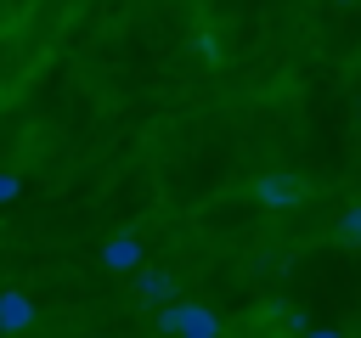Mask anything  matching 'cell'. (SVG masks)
Here are the masks:
<instances>
[{
  "mask_svg": "<svg viewBox=\"0 0 361 338\" xmlns=\"http://www.w3.org/2000/svg\"><path fill=\"white\" fill-rule=\"evenodd\" d=\"M180 338H220V315H214L209 304L180 299Z\"/></svg>",
  "mask_w": 361,
  "mask_h": 338,
  "instance_id": "cell-1",
  "label": "cell"
},
{
  "mask_svg": "<svg viewBox=\"0 0 361 338\" xmlns=\"http://www.w3.org/2000/svg\"><path fill=\"white\" fill-rule=\"evenodd\" d=\"M254 192H259L265 208H293V203H299V180H293V175H265Z\"/></svg>",
  "mask_w": 361,
  "mask_h": 338,
  "instance_id": "cell-2",
  "label": "cell"
},
{
  "mask_svg": "<svg viewBox=\"0 0 361 338\" xmlns=\"http://www.w3.org/2000/svg\"><path fill=\"white\" fill-rule=\"evenodd\" d=\"M34 321V299L28 293H0V332H23Z\"/></svg>",
  "mask_w": 361,
  "mask_h": 338,
  "instance_id": "cell-3",
  "label": "cell"
},
{
  "mask_svg": "<svg viewBox=\"0 0 361 338\" xmlns=\"http://www.w3.org/2000/svg\"><path fill=\"white\" fill-rule=\"evenodd\" d=\"M102 265H107V270H135V265H141V242H135V237H113V242L102 248Z\"/></svg>",
  "mask_w": 361,
  "mask_h": 338,
  "instance_id": "cell-4",
  "label": "cell"
},
{
  "mask_svg": "<svg viewBox=\"0 0 361 338\" xmlns=\"http://www.w3.org/2000/svg\"><path fill=\"white\" fill-rule=\"evenodd\" d=\"M141 293H147V299H158V310H164V304H175V299H169V293H175V282H169L164 270H141Z\"/></svg>",
  "mask_w": 361,
  "mask_h": 338,
  "instance_id": "cell-5",
  "label": "cell"
},
{
  "mask_svg": "<svg viewBox=\"0 0 361 338\" xmlns=\"http://www.w3.org/2000/svg\"><path fill=\"white\" fill-rule=\"evenodd\" d=\"M338 237H344V242H361V203L338 214Z\"/></svg>",
  "mask_w": 361,
  "mask_h": 338,
  "instance_id": "cell-6",
  "label": "cell"
},
{
  "mask_svg": "<svg viewBox=\"0 0 361 338\" xmlns=\"http://www.w3.org/2000/svg\"><path fill=\"white\" fill-rule=\"evenodd\" d=\"M158 332H169V338H180V299L158 310Z\"/></svg>",
  "mask_w": 361,
  "mask_h": 338,
  "instance_id": "cell-7",
  "label": "cell"
},
{
  "mask_svg": "<svg viewBox=\"0 0 361 338\" xmlns=\"http://www.w3.org/2000/svg\"><path fill=\"white\" fill-rule=\"evenodd\" d=\"M17 197V175H0V203H11Z\"/></svg>",
  "mask_w": 361,
  "mask_h": 338,
  "instance_id": "cell-8",
  "label": "cell"
},
{
  "mask_svg": "<svg viewBox=\"0 0 361 338\" xmlns=\"http://www.w3.org/2000/svg\"><path fill=\"white\" fill-rule=\"evenodd\" d=\"M305 338H344V332H333V327H310Z\"/></svg>",
  "mask_w": 361,
  "mask_h": 338,
  "instance_id": "cell-9",
  "label": "cell"
},
{
  "mask_svg": "<svg viewBox=\"0 0 361 338\" xmlns=\"http://www.w3.org/2000/svg\"><path fill=\"white\" fill-rule=\"evenodd\" d=\"M85 338H102V332H85Z\"/></svg>",
  "mask_w": 361,
  "mask_h": 338,
  "instance_id": "cell-10",
  "label": "cell"
}]
</instances>
